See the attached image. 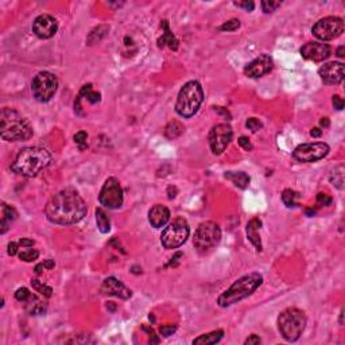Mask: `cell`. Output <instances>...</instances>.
<instances>
[{
    "mask_svg": "<svg viewBox=\"0 0 345 345\" xmlns=\"http://www.w3.org/2000/svg\"><path fill=\"white\" fill-rule=\"evenodd\" d=\"M38 256H39V252L30 248V247H25V250H22L19 252V258L25 260V262H34L35 259H38Z\"/></svg>",
    "mask_w": 345,
    "mask_h": 345,
    "instance_id": "obj_32",
    "label": "cell"
},
{
    "mask_svg": "<svg viewBox=\"0 0 345 345\" xmlns=\"http://www.w3.org/2000/svg\"><path fill=\"white\" fill-rule=\"evenodd\" d=\"M162 27H163V30H165V32L162 34V37L159 38V41H158V46L159 47H163V46H169L172 50H177L178 49V41L175 39V37L172 35V32L170 31V29H169V23H167V20H163L162 22Z\"/></svg>",
    "mask_w": 345,
    "mask_h": 345,
    "instance_id": "obj_22",
    "label": "cell"
},
{
    "mask_svg": "<svg viewBox=\"0 0 345 345\" xmlns=\"http://www.w3.org/2000/svg\"><path fill=\"white\" fill-rule=\"evenodd\" d=\"M234 131L228 124H217L209 132V146L212 153L216 155L222 154L232 141Z\"/></svg>",
    "mask_w": 345,
    "mask_h": 345,
    "instance_id": "obj_13",
    "label": "cell"
},
{
    "mask_svg": "<svg viewBox=\"0 0 345 345\" xmlns=\"http://www.w3.org/2000/svg\"><path fill=\"white\" fill-rule=\"evenodd\" d=\"M262 228V220H259L258 217H255L252 220H250L248 224H247V237L248 240L251 241L253 244V247L258 250V251H262V241H260V236H259V231Z\"/></svg>",
    "mask_w": 345,
    "mask_h": 345,
    "instance_id": "obj_20",
    "label": "cell"
},
{
    "mask_svg": "<svg viewBox=\"0 0 345 345\" xmlns=\"http://www.w3.org/2000/svg\"><path fill=\"white\" fill-rule=\"evenodd\" d=\"M169 220H170V210L165 205L157 204L148 212V221L154 228H160L166 225Z\"/></svg>",
    "mask_w": 345,
    "mask_h": 345,
    "instance_id": "obj_19",
    "label": "cell"
},
{
    "mask_svg": "<svg viewBox=\"0 0 345 345\" xmlns=\"http://www.w3.org/2000/svg\"><path fill=\"white\" fill-rule=\"evenodd\" d=\"M108 30H110V27L105 25H100L97 26V27H94L91 32H89V35H88V39H86V42H88V45H94V43H99L103 38L108 34Z\"/></svg>",
    "mask_w": 345,
    "mask_h": 345,
    "instance_id": "obj_27",
    "label": "cell"
},
{
    "mask_svg": "<svg viewBox=\"0 0 345 345\" xmlns=\"http://www.w3.org/2000/svg\"><path fill=\"white\" fill-rule=\"evenodd\" d=\"M301 54L306 60L320 62L327 60L328 57L330 56V47L327 43L308 42L301 47Z\"/></svg>",
    "mask_w": 345,
    "mask_h": 345,
    "instance_id": "obj_16",
    "label": "cell"
},
{
    "mask_svg": "<svg viewBox=\"0 0 345 345\" xmlns=\"http://www.w3.org/2000/svg\"><path fill=\"white\" fill-rule=\"evenodd\" d=\"M221 240V229L213 221L201 222L194 234L193 244L200 253H208Z\"/></svg>",
    "mask_w": 345,
    "mask_h": 345,
    "instance_id": "obj_7",
    "label": "cell"
},
{
    "mask_svg": "<svg viewBox=\"0 0 345 345\" xmlns=\"http://www.w3.org/2000/svg\"><path fill=\"white\" fill-rule=\"evenodd\" d=\"M42 268H45V266H43V263H41V265H38L37 267H35V274H41L42 272Z\"/></svg>",
    "mask_w": 345,
    "mask_h": 345,
    "instance_id": "obj_50",
    "label": "cell"
},
{
    "mask_svg": "<svg viewBox=\"0 0 345 345\" xmlns=\"http://www.w3.org/2000/svg\"><path fill=\"white\" fill-rule=\"evenodd\" d=\"M19 247H32L34 246V240H30V239H20V240L18 241Z\"/></svg>",
    "mask_w": 345,
    "mask_h": 345,
    "instance_id": "obj_45",
    "label": "cell"
},
{
    "mask_svg": "<svg viewBox=\"0 0 345 345\" xmlns=\"http://www.w3.org/2000/svg\"><path fill=\"white\" fill-rule=\"evenodd\" d=\"M332 103L333 107H334L336 110H339V111H341V110L344 108V100L341 99L339 94H334V96H333Z\"/></svg>",
    "mask_w": 345,
    "mask_h": 345,
    "instance_id": "obj_42",
    "label": "cell"
},
{
    "mask_svg": "<svg viewBox=\"0 0 345 345\" xmlns=\"http://www.w3.org/2000/svg\"><path fill=\"white\" fill-rule=\"evenodd\" d=\"M100 204L108 209H117L123 205V190L120 182L115 177L105 181L103 189L99 194Z\"/></svg>",
    "mask_w": 345,
    "mask_h": 345,
    "instance_id": "obj_11",
    "label": "cell"
},
{
    "mask_svg": "<svg viewBox=\"0 0 345 345\" xmlns=\"http://www.w3.org/2000/svg\"><path fill=\"white\" fill-rule=\"evenodd\" d=\"M329 179L332 182L333 186H336L337 189L343 190L344 189V184H345V167L344 165H339L333 169L330 172V175H329Z\"/></svg>",
    "mask_w": 345,
    "mask_h": 345,
    "instance_id": "obj_26",
    "label": "cell"
},
{
    "mask_svg": "<svg viewBox=\"0 0 345 345\" xmlns=\"http://www.w3.org/2000/svg\"><path fill=\"white\" fill-rule=\"evenodd\" d=\"M184 129H185V127L179 123V122L172 120V122H170V123L166 125L165 135H166V138H169V139H175V138H178V136L184 132Z\"/></svg>",
    "mask_w": 345,
    "mask_h": 345,
    "instance_id": "obj_29",
    "label": "cell"
},
{
    "mask_svg": "<svg viewBox=\"0 0 345 345\" xmlns=\"http://www.w3.org/2000/svg\"><path fill=\"white\" fill-rule=\"evenodd\" d=\"M25 303L26 309L30 314H43L46 312V303L32 294L29 297L27 301H25Z\"/></svg>",
    "mask_w": 345,
    "mask_h": 345,
    "instance_id": "obj_25",
    "label": "cell"
},
{
    "mask_svg": "<svg viewBox=\"0 0 345 345\" xmlns=\"http://www.w3.org/2000/svg\"><path fill=\"white\" fill-rule=\"evenodd\" d=\"M306 213H308L309 216H313L315 213L314 209H306Z\"/></svg>",
    "mask_w": 345,
    "mask_h": 345,
    "instance_id": "obj_52",
    "label": "cell"
},
{
    "mask_svg": "<svg viewBox=\"0 0 345 345\" xmlns=\"http://www.w3.org/2000/svg\"><path fill=\"white\" fill-rule=\"evenodd\" d=\"M298 200H299V194L297 191L291 190V189H286L282 193V203L287 208H296L298 205Z\"/></svg>",
    "mask_w": 345,
    "mask_h": 345,
    "instance_id": "obj_30",
    "label": "cell"
},
{
    "mask_svg": "<svg viewBox=\"0 0 345 345\" xmlns=\"http://www.w3.org/2000/svg\"><path fill=\"white\" fill-rule=\"evenodd\" d=\"M31 286H32V289L37 290V291H39L41 294H42L43 297H51V294H53V289L50 287V286H47V284L42 283L41 281H38V279H32L31 281Z\"/></svg>",
    "mask_w": 345,
    "mask_h": 345,
    "instance_id": "obj_31",
    "label": "cell"
},
{
    "mask_svg": "<svg viewBox=\"0 0 345 345\" xmlns=\"http://www.w3.org/2000/svg\"><path fill=\"white\" fill-rule=\"evenodd\" d=\"M96 222H97V228L101 234H108L111 231V221L101 208L96 209Z\"/></svg>",
    "mask_w": 345,
    "mask_h": 345,
    "instance_id": "obj_28",
    "label": "cell"
},
{
    "mask_svg": "<svg viewBox=\"0 0 345 345\" xmlns=\"http://www.w3.org/2000/svg\"><path fill=\"white\" fill-rule=\"evenodd\" d=\"M272 69V58L267 54H262L258 58H255L251 61L246 68H244V74L247 77L251 78H258L267 74Z\"/></svg>",
    "mask_w": 345,
    "mask_h": 345,
    "instance_id": "obj_17",
    "label": "cell"
},
{
    "mask_svg": "<svg viewBox=\"0 0 345 345\" xmlns=\"http://www.w3.org/2000/svg\"><path fill=\"white\" fill-rule=\"evenodd\" d=\"M332 197H329L325 193H318V194H317V204H318L320 206H328V205L332 204Z\"/></svg>",
    "mask_w": 345,
    "mask_h": 345,
    "instance_id": "obj_38",
    "label": "cell"
},
{
    "mask_svg": "<svg viewBox=\"0 0 345 345\" xmlns=\"http://www.w3.org/2000/svg\"><path fill=\"white\" fill-rule=\"evenodd\" d=\"M239 146H240L243 150H246V151H251L253 148L251 142H250V139L246 138V136H240V138H239Z\"/></svg>",
    "mask_w": 345,
    "mask_h": 345,
    "instance_id": "obj_40",
    "label": "cell"
},
{
    "mask_svg": "<svg viewBox=\"0 0 345 345\" xmlns=\"http://www.w3.org/2000/svg\"><path fill=\"white\" fill-rule=\"evenodd\" d=\"M51 162L50 154L41 147H25L22 148L15 157L11 170L23 177H35L43 169L49 166Z\"/></svg>",
    "mask_w": 345,
    "mask_h": 345,
    "instance_id": "obj_2",
    "label": "cell"
},
{
    "mask_svg": "<svg viewBox=\"0 0 345 345\" xmlns=\"http://www.w3.org/2000/svg\"><path fill=\"white\" fill-rule=\"evenodd\" d=\"M235 6L241 7V8H244L248 13H251V11H253V8H255V3H253V1H236Z\"/></svg>",
    "mask_w": 345,
    "mask_h": 345,
    "instance_id": "obj_41",
    "label": "cell"
},
{
    "mask_svg": "<svg viewBox=\"0 0 345 345\" xmlns=\"http://www.w3.org/2000/svg\"><path fill=\"white\" fill-rule=\"evenodd\" d=\"M86 139H88V134H86L85 131H80V132H77L74 135V142L78 144V147L81 150H84L86 147Z\"/></svg>",
    "mask_w": 345,
    "mask_h": 345,
    "instance_id": "obj_36",
    "label": "cell"
},
{
    "mask_svg": "<svg viewBox=\"0 0 345 345\" xmlns=\"http://www.w3.org/2000/svg\"><path fill=\"white\" fill-rule=\"evenodd\" d=\"M177 330V327L175 325H165V327H162L159 329V332L162 336H165V337H169V336H172V333Z\"/></svg>",
    "mask_w": 345,
    "mask_h": 345,
    "instance_id": "obj_39",
    "label": "cell"
},
{
    "mask_svg": "<svg viewBox=\"0 0 345 345\" xmlns=\"http://www.w3.org/2000/svg\"><path fill=\"white\" fill-rule=\"evenodd\" d=\"M43 266H45V268L51 270V268L54 267V262H53L51 259H47V260H45V262H43Z\"/></svg>",
    "mask_w": 345,
    "mask_h": 345,
    "instance_id": "obj_46",
    "label": "cell"
},
{
    "mask_svg": "<svg viewBox=\"0 0 345 345\" xmlns=\"http://www.w3.org/2000/svg\"><path fill=\"white\" fill-rule=\"evenodd\" d=\"M101 293L105 296H113L119 297L122 299H128L132 296L131 290L128 287H125L120 281H117L116 278L110 277L105 279L101 286Z\"/></svg>",
    "mask_w": 345,
    "mask_h": 345,
    "instance_id": "obj_18",
    "label": "cell"
},
{
    "mask_svg": "<svg viewBox=\"0 0 345 345\" xmlns=\"http://www.w3.org/2000/svg\"><path fill=\"white\" fill-rule=\"evenodd\" d=\"M308 318L305 313L297 308H289L283 310L278 317V328L286 341H297L306 328Z\"/></svg>",
    "mask_w": 345,
    "mask_h": 345,
    "instance_id": "obj_6",
    "label": "cell"
},
{
    "mask_svg": "<svg viewBox=\"0 0 345 345\" xmlns=\"http://www.w3.org/2000/svg\"><path fill=\"white\" fill-rule=\"evenodd\" d=\"M225 178L229 179L236 188L247 189L250 185V177L244 172H225Z\"/></svg>",
    "mask_w": 345,
    "mask_h": 345,
    "instance_id": "obj_23",
    "label": "cell"
},
{
    "mask_svg": "<svg viewBox=\"0 0 345 345\" xmlns=\"http://www.w3.org/2000/svg\"><path fill=\"white\" fill-rule=\"evenodd\" d=\"M0 119V135L7 142L27 141L32 136L30 122L13 108H3Z\"/></svg>",
    "mask_w": 345,
    "mask_h": 345,
    "instance_id": "obj_3",
    "label": "cell"
},
{
    "mask_svg": "<svg viewBox=\"0 0 345 345\" xmlns=\"http://www.w3.org/2000/svg\"><path fill=\"white\" fill-rule=\"evenodd\" d=\"M278 7H281V1H267V0L262 1V10L266 14L274 13Z\"/></svg>",
    "mask_w": 345,
    "mask_h": 345,
    "instance_id": "obj_34",
    "label": "cell"
},
{
    "mask_svg": "<svg viewBox=\"0 0 345 345\" xmlns=\"http://www.w3.org/2000/svg\"><path fill=\"white\" fill-rule=\"evenodd\" d=\"M58 88V80L53 73L50 72H39L34 77L31 84V91L34 97L39 103H47L53 99Z\"/></svg>",
    "mask_w": 345,
    "mask_h": 345,
    "instance_id": "obj_9",
    "label": "cell"
},
{
    "mask_svg": "<svg viewBox=\"0 0 345 345\" xmlns=\"http://www.w3.org/2000/svg\"><path fill=\"white\" fill-rule=\"evenodd\" d=\"M312 32L321 41H332L344 32V20L339 16H327L320 19L313 26Z\"/></svg>",
    "mask_w": 345,
    "mask_h": 345,
    "instance_id": "obj_10",
    "label": "cell"
},
{
    "mask_svg": "<svg viewBox=\"0 0 345 345\" xmlns=\"http://www.w3.org/2000/svg\"><path fill=\"white\" fill-rule=\"evenodd\" d=\"M244 344L246 345H258L260 344V337L259 336H256V334H251L248 339L244 341Z\"/></svg>",
    "mask_w": 345,
    "mask_h": 345,
    "instance_id": "obj_43",
    "label": "cell"
},
{
    "mask_svg": "<svg viewBox=\"0 0 345 345\" xmlns=\"http://www.w3.org/2000/svg\"><path fill=\"white\" fill-rule=\"evenodd\" d=\"M217 112H220V113H222V115L228 116V119H231V115H229V112L225 111V110H224V108H221V107H219V108H217Z\"/></svg>",
    "mask_w": 345,
    "mask_h": 345,
    "instance_id": "obj_49",
    "label": "cell"
},
{
    "mask_svg": "<svg viewBox=\"0 0 345 345\" xmlns=\"http://www.w3.org/2000/svg\"><path fill=\"white\" fill-rule=\"evenodd\" d=\"M329 146L324 142H314V143H305L301 144L294 150V158L299 162L305 163H312L317 160L325 158L329 154Z\"/></svg>",
    "mask_w": 345,
    "mask_h": 345,
    "instance_id": "obj_12",
    "label": "cell"
},
{
    "mask_svg": "<svg viewBox=\"0 0 345 345\" xmlns=\"http://www.w3.org/2000/svg\"><path fill=\"white\" fill-rule=\"evenodd\" d=\"M321 134H322V131L320 128H313L310 131V135L313 136V138H320Z\"/></svg>",
    "mask_w": 345,
    "mask_h": 345,
    "instance_id": "obj_47",
    "label": "cell"
},
{
    "mask_svg": "<svg viewBox=\"0 0 345 345\" xmlns=\"http://www.w3.org/2000/svg\"><path fill=\"white\" fill-rule=\"evenodd\" d=\"M18 217V212L13 206H8L6 203L1 204V221H0V234H6L7 229L10 228L11 221H14Z\"/></svg>",
    "mask_w": 345,
    "mask_h": 345,
    "instance_id": "obj_21",
    "label": "cell"
},
{
    "mask_svg": "<svg viewBox=\"0 0 345 345\" xmlns=\"http://www.w3.org/2000/svg\"><path fill=\"white\" fill-rule=\"evenodd\" d=\"M189 234H190V228H189L188 221L182 217H178V219L172 220L160 235L162 246L166 250L178 248L188 240Z\"/></svg>",
    "mask_w": 345,
    "mask_h": 345,
    "instance_id": "obj_8",
    "label": "cell"
},
{
    "mask_svg": "<svg viewBox=\"0 0 345 345\" xmlns=\"http://www.w3.org/2000/svg\"><path fill=\"white\" fill-rule=\"evenodd\" d=\"M31 296V293L26 287H20L15 291V298L20 302H25L29 299V297Z\"/></svg>",
    "mask_w": 345,
    "mask_h": 345,
    "instance_id": "obj_37",
    "label": "cell"
},
{
    "mask_svg": "<svg viewBox=\"0 0 345 345\" xmlns=\"http://www.w3.org/2000/svg\"><path fill=\"white\" fill-rule=\"evenodd\" d=\"M204 101V91L198 81H189L178 93V99L175 103V111L179 116L191 117L197 113L200 105Z\"/></svg>",
    "mask_w": 345,
    "mask_h": 345,
    "instance_id": "obj_5",
    "label": "cell"
},
{
    "mask_svg": "<svg viewBox=\"0 0 345 345\" xmlns=\"http://www.w3.org/2000/svg\"><path fill=\"white\" fill-rule=\"evenodd\" d=\"M18 247L19 244L18 243H15V241L8 243V255H11V256L16 255V253H18Z\"/></svg>",
    "mask_w": 345,
    "mask_h": 345,
    "instance_id": "obj_44",
    "label": "cell"
},
{
    "mask_svg": "<svg viewBox=\"0 0 345 345\" xmlns=\"http://www.w3.org/2000/svg\"><path fill=\"white\" fill-rule=\"evenodd\" d=\"M320 124L322 125V127H324V128H328V127H329V124H330V122H329V119H328V117H322V119H321Z\"/></svg>",
    "mask_w": 345,
    "mask_h": 345,
    "instance_id": "obj_48",
    "label": "cell"
},
{
    "mask_svg": "<svg viewBox=\"0 0 345 345\" xmlns=\"http://www.w3.org/2000/svg\"><path fill=\"white\" fill-rule=\"evenodd\" d=\"M57 30H58V22L47 14L39 15L32 23L34 34L42 39H49V38L54 37Z\"/></svg>",
    "mask_w": 345,
    "mask_h": 345,
    "instance_id": "obj_14",
    "label": "cell"
},
{
    "mask_svg": "<svg viewBox=\"0 0 345 345\" xmlns=\"http://www.w3.org/2000/svg\"><path fill=\"white\" fill-rule=\"evenodd\" d=\"M246 127L248 129H251L252 132H256L259 129H262L263 124H262V122H260L259 119H256V117H250L246 122Z\"/></svg>",
    "mask_w": 345,
    "mask_h": 345,
    "instance_id": "obj_35",
    "label": "cell"
},
{
    "mask_svg": "<svg viewBox=\"0 0 345 345\" xmlns=\"http://www.w3.org/2000/svg\"><path fill=\"white\" fill-rule=\"evenodd\" d=\"M240 27V20L239 19H231L228 22H225L224 25L220 26L221 31H235Z\"/></svg>",
    "mask_w": 345,
    "mask_h": 345,
    "instance_id": "obj_33",
    "label": "cell"
},
{
    "mask_svg": "<svg viewBox=\"0 0 345 345\" xmlns=\"http://www.w3.org/2000/svg\"><path fill=\"white\" fill-rule=\"evenodd\" d=\"M263 283V277L259 272H251L244 277L239 278L227 291L217 298V303L221 308H228L236 302H240L250 297L260 284Z\"/></svg>",
    "mask_w": 345,
    "mask_h": 345,
    "instance_id": "obj_4",
    "label": "cell"
},
{
    "mask_svg": "<svg viewBox=\"0 0 345 345\" xmlns=\"http://www.w3.org/2000/svg\"><path fill=\"white\" fill-rule=\"evenodd\" d=\"M222 336H224V330L219 329V330H215V332L206 333V334H201L200 337L193 340V344L213 345V344H216V343H219V341L222 339Z\"/></svg>",
    "mask_w": 345,
    "mask_h": 345,
    "instance_id": "obj_24",
    "label": "cell"
},
{
    "mask_svg": "<svg viewBox=\"0 0 345 345\" xmlns=\"http://www.w3.org/2000/svg\"><path fill=\"white\" fill-rule=\"evenodd\" d=\"M86 210L88 208L84 198L73 189H65L50 198L46 204L45 213L49 221L68 225L81 221L86 215Z\"/></svg>",
    "mask_w": 345,
    "mask_h": 345,
    "instance_id": "obj_1",
    "label": "cell"
},
{
    "mask_svg": "<svg viewBox=\"0 0 345 345\" xmlns=\"http://www.w3.org/2000/svg\"><path fill=\"white\" fill-rule=\"evenodd\" d=\"M337 56H339L340 58H343V57H344V46H340L339 50H337Z\"/></svg>",
    "mask_w": 345,
    "mask_h": 345,
    "instance_id": "obj_51",
    "label": "cell"
},
{
    "mask_svg": "<svg viewBox=\"0 0 345 345\" xmlns=\"http://www.w3.org/2000/svg\"><path fill=\"white\" fill-rule=\"evenodd\" d=\"M321 80L327 85H337L344 80V63L343 62H328L318 70Z\"/></svg>",
    "mask_w": 345,
    "mask_h": 345,
    "instance_id": "obj_15",
    "label": "cell"
}]
</instances>
